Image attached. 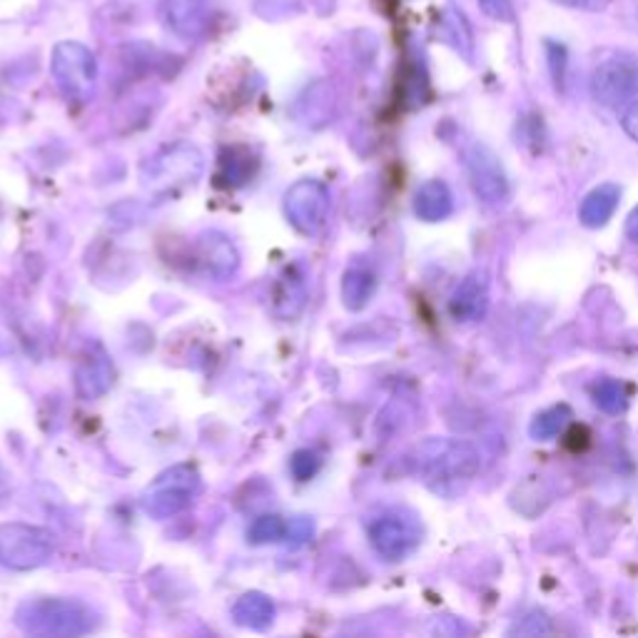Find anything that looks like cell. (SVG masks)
Instances as JSON below:
<instances>
[{
  "mask_svg": "<svg viewBox=\"0 0 638 638\" xmlns=\"http://www.w3.org/2000/svg\"><path fill=\"white\" fill-rule=\"evenodd\" d=\"M414 212L425 222H442L454 212V195L442 180H429L414 193Z\"/></svg>",
  "mask_w": 638,
  "mask_h": 638,
  "instance_id": "15",
  "label": "cell"
},
{
  "mask_svg": "<svg viewBox=\"0 0 638 638\" xmlns=\"http://www.w3.org/2000/svg\"><path fill=\"white\" fill-rule=\"evenodd\" d=\"M307 305V284L302 280V274L295 270H287L280 278L278 287H274V315L282 319H295L302 315V309Z\"/></svg>",
  "mask_w": 638,
  "mask_h": 638,
  "instance_id": "18",
  "label": "cell"
},
{
  "mask_svg": "<svg viewBox=\"0 0 638 638\" xmlns=\"http://www.w3.org/2000/svg\"><path fill=\"white\" fill-rule=\"evenodd\" d=\"M621 125H624L626 135L638 143V98L628 102L624 115H621Z\"/></svg>",
  "mask_w": 638,
  "mask_h": 638,
  "instance_id": "27",
  "label": "cell"
},
{
  "mask_svg": "<svg viewBox=\"0 0 638 638\" xmlns=\"http://www.w3.org/2000/svg\"><path fill=\"white\" fill-rule=\"evenodd\" d=\"M591 396L597 407L606 414H624L628 409V402H631L628 387L614 377H603L599 382H593Z\"/></svg>",
  "mask_w": 638,
  "mask_h": 638,
  "instance_id": "22",
  "label": "cell"
},
{
  "mask_svg": "<svg viewBox=\"0 0 638 638\" xmlns=\"http://www.w3.org/2000/svg\"><path fill=\"white\" fill-rule=\"evenodd\" d=\"M439 38L450 42L456 53H464L467 58H471L474 40H471L469 23L467 19H464V13H459L452 5L444 8L442 15H439Z\"/></svg>",
  "mask_w": 638,
  "mask_h": 638,
  "instance_id": "21",
  "label": "cell"
},
{
  "mask_svg": "<svg viewBox=\"0 0 638 638\" xmlns=\"http://www.w3.org/2000/svg\"><path fill=\"white\" fill-rule=\"evenodd\" d=\"M626 235H628V240H631V243L638 245V205L634 207L631 214H628V220H626Z\"/></svg>",
  "mask_w": 638,
  "mask_h": 638,
  "instance_id": "28",
  "label": "cell"
},
{
  "mask_svg": "<svg viewBox=\"0 0 638 638\" xmlns=\"http://www.w3.org/2000/svg\"><path fill=\"white\" fill-rule=\"evenodd\" d=\"M290 469H292V474H295V479H297V481L312 479L315 474L319 471V459H317V454H315V452H309V450H299V452H295V454H292V459H290Z\"/></svg>",
  "mask_w": 638,
  "mask_h": 638,
  "instance_id": "25",
  "label": "cell"
},
{
  "mask_svg": "<svg viewBox=\"0 0 638 638\" xmlns=\"http://www.w3.org/2000/svg\"><path fill=\"white\" fill-rule=\"evenodd\" d=\"M195 260L200 270L212 280H230L240 267V253L232 245V240L222 232H205L197 237Z\"/></svg>",
  "mask_w": 638,
  "mask_h": 638,
  "instance_id": "11",
  "label": "cell"
},
{
  "mask_svg": "<svg viewBox=\"0 0 638 638\" xmlns=\"http://www.w3.org/2000/svg\"><path fill=\"white\" fill-rule=\"evenodd\" d=\"M287 533H290V524L278 514L260 516V519H255V524L249 526V541H253V544H270V541H282V539H287Z\"/></svg>",
  "mask_w": 638,
  "mask_h": 638,
  "instance_id": "23",
  "label": "cell"
},
{
  "mask_svg": "<svg viewBox=\"0 0 638 638\" xmlns=\"http://www.w3.org/2000/svg\"><path fill=\"white\" fill-rule=\"evenodd\" d=\"M417 471L425 484L442 496L467 489L481 471V454L471 442L450 437L427 439L417 446Z\"/></svg>",
  "mask_w": 638,
  "mask_h": 638,
  "instance_id": "1",
  "label": "cell"
},
{
  "mask_svg": "<svg viewBox=\"0 0 638 638\" xmlns=\"http://www.w3.org/2000/svg\"><path fill=\"white\" fill-rule=\"evenodd\" d=\"M481 11H484L487 19L499 21V23H512L514 21V5L512 0H479Z\"/></svg>",
  "mask_w": 638,
  "mask_h": 638,
  "instance_id": "26",
  "label": "cell"
},
{
  "mask_svg": "<svg viewBox=\"0 0 638 638\" xmlns=\"http://www.w3.org/2000/svg\"><path fill=\"white\" fill-rule=\"evenodd\" d=\"M203 165L200 150L187 143H177L155 155L148 170H145V185L155 193H168L172 187L195 183L200 177Z\"/></svg>",
  "mask_w": 638,
  "mask_h": 638,
  "instance_id": "8",
  "label": "cell"
},
{
  "mask_svg": "<svg viewBox=\"0 0 638 638\" xmlns=\"http://www.w3.org/2000/svg\"><path fill=\"white\" fill-rule=\"evenodd\" d=\"M421 522L404 508H390L369 524V541L384 562H404L421 544Z\"/></svg>",
  "mask_w": 638,
  "mask_h": 638,
  "instance_id": "6",
  "label": "cell"
},
{
  "mask_svg": "<svg viewBox=\"0 0 638 638\" xmlns=\"http://www.w3.org/2000/svg\"><path fill=\"white\" fill-rule=\"evenodd\" d=\"M162 19L185 40H197L210 30L212 3L210 0H168L162 8Z\"/></svg>",
  "mask_w": 638,
  "mask_h": 638,
  "instance_id": "13",
  "label": "cell"
},
{
  "mask_svg": "<svg viewBox=\"0 0 638 638\" xmlns=\"http://www.w3.org/2000/svg\"><path fill=\"white\" fill-rule=\"evenodd\" d=\"M274 603L270 597H265L260 591H249L245 597H240L232 606V618L237 626L249 628V631H267L274 624Z\"/></svg>",
  "mask_w": 638,
  "mask_h": 638,
  "instance_id": "16",
  "label": "cell"
},
{
  "mask_svg": "<svg viewBox=\"0 0 638 638\" xmlns=\"http://www.w3.org/2000/svg\"><path fill=\"white\" fill-rule=\"evenodd\" d=\"M15 626L28 636L75 638L90 634L98 626V616L75 599H33L15 611Z\"/></svg>",
  "mask_w": 638,
  "mask_h": 638,
  "instance_id": "2",
  "label": "cell"
},
{
  "mask_svg": "<svg viewBox=\"0 0 638 638\" xmlns=\"http://www.w3.org/2000/svg\"><path fill=\"white\" fill-rule=\"evenodd\" d=\"M591 95L603 108H624L638 98V65L614 58L601 63L591 75Z\"/></svg>",
  "mask_w": 638,
  "mask_h": 638,
  "instance_id": "10",
  "label": "cell"
},
{
  "mask_svg": "<svg viewBox=\"0 0 638 638\" xmlns=\"http://www.w3.org/2000/svg\"><path fill=\"white\" fill-rule=\"evenodd\" d=\"M50 71L60 93L73 102H88L98 81V60L83 42H58L50 60Z\"/></svg>",
  "mask_w": 638,
  "mask_h": 638,
  "instance_id": "5",
  "label": "cell"
},
{
  "mask_svg": "<svg viewBox=\"0 0 638 638\" xmlns=\"http://www.w3.org/2000/svg\"><path fill=\"white\" fill-rule=\"evenodd\" d=\"M203 479L195 467L189 464H175L168 471H162L152 484L143 491L140 506L143 512L152 516V519H172V516L183 514L185 508L195 502L200 494Z\"/></svg>",
  "mask_w": 638,
  "mask_h": 638,
  "instance_id": "3",
  "label": "cell"
},
{
  "mask_svg": "<svg viewBox=\"0 0 638 638\" xmlns=\"http://www.w3.org/2000/svg\"><path fill=\"white\" fill-rule=\"evenodd\" d=\"M489 280L484 272H471L464 278L450 297V315L462 324L481 322L489 312Z\"/></svg>",
  "mask_w": 638,
  "mask_h": 638,
  "instance_id": "12",
  "label": "cell"
},
{
  "mask_svg": "<svg viewBox=\"0 0 638 638\" xmlns=\"http://www.w3.org/2000/svg\"><path fill=\"white\" fill-rule=\"evenodd\" d=\"M512 636H541V634H551V624L549 616L544 611H529L522 621H516V626L508 631Z\"/></svg>",
  "mask_w": 638,
  "mask_h": 638,
  "instance_id": "24",
  "label": "cell"
},
{
  "mask_svg": "<svg viewBox=\"0 0 638 638\" xmlns=\"http://www.w3.org/2000/svg\"><path fill=\"white\" fill-rule=\"evenodd\" d=\"M572 419H574L572 407H568V404H556V407L539 412L537 417L531 419L529 434L531 439H537V442H554V439H559L566 432L568 425H572Z\"/></svg>",
  "mask_w": 638,
  "mask_h": 638,
  "instance_id": "20",
  "label": "cell"
},
{
  "mask_svg": "<svg viewBox=\"0 0 638 638\" xmlns=\"http://www.w3.org/2000/svg\"><path fill=\"white\" fill-rule=\"evenodd\" d=\"M56 556V537L36 524H0V566L33 572Z\"/></svg>",
  "mask_w": 638,
  "mask_h": 638,
  "instance_id": "4",
  "label": "cell"
},
{
  "mask_svg": "<svg viewBox=\"0 0 638 638\" xmlns=\"http://www.w3.org/2000/svg\"><path fill=\"white\" fill-rule=\"evenodd\" d=\"M556 3H562V5H572V8H584V5H589L591 0H556Z\"/></svg>",
  "mask_w": 638,
  "mask_h": 638,
  "instance_id": "29",
  "label": "cell"
},
{
  "mask_svg": "<svg viewBox=\"0 0 638 638\" xmlns=\"http://www.w3.org/2000/svg\"><path fill=\"white\" fill-rule=\"evenodd\" d=\"M377 292V274L369 267H352L342 278V302L352 312L365 309Z\"/></svg>",
  "mask_w": 638,
  "mask_h": 638,
  "instance_id": "19",
  "label": "cell"
},
{
  "mask_svg": "<svg viewBox=\"0 0 638 638\" xmlns=\"http://www.w3.org/2000/svg\"><path fill=\"white\" fill-rule=\"evenodd\" d=\"M618 200H621L618 185L606 183V185L593 187L591 193L584 197V203L579 207L581 225L591 228V230H599V228L606 225V222L614 218Z\"/></svg>",
  "mask_w": 638,
  "mask_h": 638,
  "instance_id": "17",
  "label": "cell"
},
{
  "mask_svg": "<svg viewBox=\"0 0 638 638\" xmlns=\"http://www.w3.org/2000/svg\"><path fill=\"white\" fill-rule=\"evenodd\" d=\"M464 158H467V172L474 195L487 207H502L508 200V195H512V187H508L504 165L499 162L496 155L487 145L471 143L467 152H464Z\"/></svg>",
  "mask_w": 638,
  "mask_h": 638,
  "instance_id": "9",
  "label": "cell"
},
{
  "mask_svg": "<svg viewBox=\"0 0 638 638\" xmlns=\"http://www.w3.org/2000/svg\"><path fill=\"white\" fill-rule=\"evenodd\" d=\"M113 365L102 349H90L75 367V390L85 402L98 400L113 387Z\"/></svg>",
  "mask_w": 638,
  "mask_h": 638,
  "instance_id": "14",
  "label": "cell"
},
{
  "mask_svg": "<svg viewBox=\"0 0 638 638\" xmlns=\"http://www.w3.org/2000/svg\"><path fill=\"white\" fill-rule=\"evenodd\" d=\"M330 189L319 180H297L287 193H284V218L295 228L299 235L312 237L324 228L330 218Z\"/></svg>",
  "mask_w": 638,
  "mask_h": 638,
  "instance_id": "7",
  "label": "cell"
}]
</instances>
